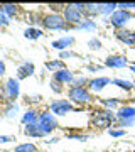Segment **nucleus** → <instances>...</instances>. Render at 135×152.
<instances>
[{
  "instance_id": "nucleus-1",
  "label": "nucleus",
  "mask_w": 135,
  "mask_h": 152,
  "mask_svg": "<svg viewBox=\"0 0 135 152\" xmlns=\"http://www.w3.org/2000/svg\"><path fill=\"white\" fill-rule=\"evenodd\" d=\"M115 122H117V115L112 110H107L103 107L93 110L91 115H90V127L96 129V130H105V129L110 130Z\"/></svg>"
},
{
  "instance_id": "nucleus-2",
  "label": "nucleus",
  "mask_w": 135,
  "mask_h": 152,
  "mask_svg": "<svg viewBox=\"0 0 135 152\" xmlns=\"http://www.w3.org/2000/svg\"><path fill=\"white\" fill-rule=\"evenodd\" d=\"M68 98L71 103L78 105V107H86L93 102V93L86 86H71L68 90Z\"/></svg>"
},
{
  "instance_id": "nucleus-3",
  "label": "nucleus",
  "mask_w": 135,
  "mask_h": 152,
  "mask_svg": "<svg viewBox=\"0 0 135 152\" xmlns=\"http://www.w3.org/2000/svg\"><path fill=\"white\" fill-rule=\"evenodd\" d=\"M46 31H69V26L66 24L63 14H44L42 15V24H41Z\"/></svg>"
},
{
  "instance_id": "nucleus-4",
  "label": "nucleus",
  "mask_w": 135,
  "mask_h": 152,
  "mask_svg": "<svg viewBox=\"0 0 135 152\" xmlns=\"http://www.w3.org/2000/svg\"><path fill=\"white\" fill-rule=\"evenodd\" d=\"M39 127H41V130L47 135V134H53L58 127H59V124H58V117L51 112V110H44V112H41L39 113V120H37Z\"/></svg>"
},
{
  "instance_id": "nucleus-5",
  "label": "nucleus",
  "mask_w": 135,
  "mask_h": 152,
  "mask_svg": "<svg viewBox=\"0 0 135 152\" xmlns=\"http://www.w3.org/2000/svg\"><path fill=\"white\" fill-rule=\"evenodd\" d=\"M63 17H64L66 24L69 26V29H76L81 22L85 20V15L76 9L74 4H68V5L64 7V10H63Z\"/></svg>"
},
{
  "instance_id": "nucleus-6",
  "label": "nucleus",
  "mask_w": 135,
  "mask_h": 152,
  "mask_svg": "<svg viewBox=\"0 0 135 152\" xmlns=\"http://www.w3.org/2000/svg\"><path fill=\"white\" fill-rule=\"evenodd\" d=\"M49 110H51L56 117H66L69 112L74 110V107H73V103L68 102V100H54V102H51V105H49Z\"/></svg>"
},
{
  "instance_id": "nucleus-7",
  "label": "nucleus",
  "mask_w": 135,
  "mask_h": 152,
  "mask_svg": "<svg viewBox=\"0 0 135 152\" xmlns=\"http://www.w3.org/2000/svg\"><path fill=\"white\" fill-rule=\"evenodd\" d=\"M4 90H5V95L9 98V103H14L20 95V83H19L17 78H7Z\"/></svg>"
},
{
  "instance_id": "nucleus-8",
  "label": "nucleus",
  "mask_w": 135,
  "mask_h": 152,
  "mask_svg": "<svg viewBox=\"0 0 135 152\" xmlns=\"http://www.w3.org/2000/svg\"><path fill=\"white\" fill-rule=\"evenodd\" d=\"M132 17H134L132 12L117 9V12H115L113 15H110V24L115 27V31H117V29H123V26L130 20V19H132Z\"/></svg>"
},
{
  "instance_id": "nucleus-9",
  "label": "nucleus",
  "mask_w": 135,
  "mask_h": 152,
  "mask_svg": "<svg viewBox=\"0 0 135 152\" xmlns=\"http://www.w3.org/2000/svg\"><path fill=\"white\" fill-rule=\"evenodd\" d=\"M115 39L120 41L125 46H130V48H135V31H130V29H117L115 31Z\"/></svg>"
},
{
  "instance_id": "nucleus-10",
  "label": "nucleus",
  "mask_w": 135,
  "mask_h": 152,
  "mask_svg": "<svg viewBox=\"0 0 135 152\" xmlns=\"http://www.w3.org/2000/svg\"><path fill=\"white\" fill-rule=\"evenodd\" d=\"M105 66H107V68H113V69L127 68V66H128V59H127L123 54H112L105 59Z\"/></svg>"
},
{
  "instance_id": "nucleus-11",
  "label": "nucleus",
  "mask_w": 135,
  "mask_h": 152,
  "mask_svg": "<svg viewBox=\"0 0 135 152\" xmlns=\"http://www.w3.org/2000/svg\"><path fill=\"white\" fill-rule=\"evenodd\" d=\"M110 83H112V80H110V78H107V76L91 78V80H90V83H88V90H90L91 93H100L103 88H107Z\"/></svg>"
},
{
  "instance_id": "nucleus-12",
  "label": "nucleus",
  "mask_w": 135,
  "mask_h": 152,
  "mask_svg": "<svg viewBox=\"0 0 135 152\" xmlns=\"http://www.w3.org/2000/svg\"><path fill=\"white\" fill-rule=\"evenodd\" d=\"M74 73L71 69H68V68H64V69H59L56 71V73H53V80H56V81L63 83V85H73V81H74Z\"/></svg>"
},
{
  "instance_id": "nucleus-13",
  "label": "nucleus",
  "mask_w": 135,
  "mask_h": 152,
  "mask_svg": "<svg viewBox=\"0 0 135 152\" xmlns=\"http://www.w3.org/2000/svg\"><path fill=\"white\" fill-rule=\"evenodd\" d=\"M34 73H36L34 63L26 61V63H22V64L17 68V80H19V81H20V80H26V78H29V76H32Z\"/></svg>"
},
{
  "instance_id": "nucleus-14",
  "label": "nucleus",
  "mask_w": 135,
  "mask_h": 152,
  "mask_svg": "<svg viewBox=\"0 0 135 152\" xmlns=\"http://www.w3.org/2000/svg\"><path fill=\"white\" fill-rule=\"evenodd\" d=\"M73 44H74V37H73V36H64V37L53 41V48L63 53V51H68Z\"/></svg>"
},
{
  "instance_id": "nucleus-15",
  "label": "nucleus",
  "mask_w": 135,
  "mask_h": 152,
  "mask_svg": "<svg viewBox=\"0 0 135 152\" xmlns=\"http://www.w3.org/2000/svg\"><path fill=\"white\" fill-rule=\"evenodd\" d=\"M117 122L118 120H128V118H135V107H130V105H125V107H120L117 110Z\"/></svg>"
},
{
  "instance_id": "nucleus-16",
  "label": "nucleus",
  "mask_w": 135,
  "mask_h": 152,
  "mask_svg": "<svg viewBox=\"0 0 135 152\" xmlns=\"http://www.w3.org/2000/svg\"><path fill=\"white\" fill-rule=\"evenodd\" d=\"M24 134H26L27 137H32V139H42V137H46V134L41 130L39 124L26 125V127H24Z\"/></svg>"
},
{
  "instance_id": "nucleus-17",
  "label": "nucleus",
  "mask_w": 135,
  "mask_h": 152,
  "mask_svg": "<svg viewBox=\"0 0 135 152\" xmlns=\"http://www.w3.org/2000/svg\"><path fill=\"white\" fill-rule=\"evenodd\" d=\"M100 14H101V4H85V10H83L85 19H93Z\"/></svg>"
},
{
  "instance_id": "nucleus-18",
  "label": "nucleus",
  "mask_w": 135,
  "mask_h": 152,
  "mask_svg": "<svg viewBox=\"0 0 135 152\" xmlns=\"http://www.w3.org/2000/svg\"><path fill=\"white\" fill-rule=\"evenodd\" d=\"M39 113H41V112H37L36 108H29V110L26 112V113L22 115L20 122L24 124V127H26V125H31V124H37Z\"/></svg>"
},
{
  "instance_id": "nucleus-19",
  "label": "nucleus",
  "mask_w": 135,
  "mask_h": 152,
  "mask_svg": "<svg viewBox=\"0 0 135 152\" xmlns=\"http://www.w3.org/2000/svg\"><path fill=\"white\" fill-rule=\"evenodd\" d=\"M0 12H4L7 17H15L20 12V5H17V4H0Z\"/></svg>"
},
{
  "instance_id": "nucleus-20",
  "label": "nucleus",
  "mask_w": 135,
  "mask_h": 152,
  "mask_svg": "<svg viewBox=\"0 0 135 152\" xmlns=\"http://www.w3.org/2000/svg\"><path fill=\"white\" fill-rule=\"evenodd\" d=\"M42 29H39V27H27L26 31H24V37L26 39H31V41H36V39H39L41 36H42Z\"/></svg>"
},
{
  "instance_id": "nucleus-21",
  "label": "nucleus",
  "mask_w": 135,
  "mask_h": 152,
  "mask_svg": "<svg viewBox=\"0 0 135 152\" xmlns=\"http://www.w3.org/2000/svg\"><path fill=\"white\" fill-rule=\"evenodd\" d=\"M100 103H101L103 108H107V110H112V108H117L120 105V98H103V100H98Z\"/></svg>"
},
{
  "instance_id": "nucleus-22",
  "label": "nucleus",
  "mask_w": 135,
  "mask_h": 152,
  "mask_svg": "<svg viewBox=\"0 0 135 152\" xmlns=\"http://www.w3.org/2000/svg\"><path fill=\"white\" fill-rule=\"evenodd\" d=\"M112 83L117 85L118 88H122L123 91H132V90H135V85L132 81H127V80H120V78H117V80H112Z\"/></svg>"
},
{
  "instance_id": "nucleus-23",
  "label": "nucleus",
  "mask_w": 135,
  "mask_h": 152,
  "mask_svg": "<svg viewBox=\"0 0 135 152\" xmlns=\"http://www.w3.org/2000/svg\"><path fill=\"white\" fill-rule=\"evenodd\" d=\"M27 22L32 24V27H37L39 24H42V15H41V12H27Z\"/></svg>"
},
{
  "instance_id": "nucleus-24",
  "label": "nucleus",
  "mask_w": 135,
  "mask_h": 152,
  "mask_svg": "<svg viewBox=\"0 0 135 152\" xmlns=\"http://www.w3.org/2000/svg\"><path fill=\"white\" fill-rule=\"evenodd\" d=\"M46 68L51 69L53 73H56V71H59V69H64L66 66H64V61L63 59H53V61H47L46 63Z\"/></svg>"
},
{
  "instance_id": "nucleus-25",
  "label": "nucleus",
  "mask_w": 135,
  "mask_h": 152,
  "mask_svg": "<svg viewBox=\"0 0 135 152\" xmlns=\"http://www.w3.org/2000/svg\"><path fill=\"white\" fill-rule=\"evenodd\" d=\"M14 152H37V147L32 142H24V144H19L14 149Z\"/></svg>"
},
{
  "instance_id": "nucleus-26",
  "label": "nucleus",
  "mask_w": 135,
  "mask_h": 152,
  "mask_svg": "<svg viewBox=\"0 0 135 152\" xmlns=\"http://www.w3.org/2000/svg\"><path fill=\"white\" fill-rule=\"evenodd\" d=\"M76 29H81V31H95L96 29V22L93 20V19H85Z\"/></svg>"
},
{
  "instance_id": "nucleus-27",
  "label": "nucleus",
  "mask_w": 135,
  "mask_h": 152,
  "mask_svg": "<svg viewBox=\"0 0 135 152\" xmlns=\"http://www.w3.org/2000/svg\"><path fill=\"white\" fill-rule=\"evenodd\" d=\"M118 9V4H101V14L103 15H113Z\"/></svg>"
},
{
  "instance_id": "nucleus-28",
  "label": "nucleus",
  "mask_w": 135,
  "mask_h": 152,
  "mask_svg": "<svg viewBox=\"0 0 135 152\" xmlns=\"http://www.w3.org/2000/svg\"><path fill=\"white\" fill-rule=\"evenodd\" d=\"M17 112H19V105L17 103H10V105H7V108H4V115L7 118H14L17 115Z\"/></svg>"
},
{
  "instance_id": "nucleus-29",
  "label": "nucleus",
  "mask_w": 135,
  "mask_h": 152,
  "mask_svg": "<svg viewBox=\"0 0 135 152\" xmlns=\"http://www.w3.org/2000/svg\"><path fill=\"white\" fill-rule=\"evenodd\" d=\"M49 86H51V90H53L54 93H63V91H64V85L59 83V81H56V80H51Z\"/></svg>"
},
{
  "instance_id": "nucleus-30",
  "label": "nucleus",
  "mask_w": 135,
  "mask_h": 152,
  "mask_svg": "<svg viewBox=\"0 0 135 152\" xmlns=\"http://www.w3.org/2000/svg\"><path fill=\"white\" fill-rule=\"evenodd\" d=\"M66 137H68L69 140H80V142H86L88 140L86 134H66Z\"/></svg>"
},
{
  "instance_id": "nucleus-31",
  "label": "nucleus",
  "mask_w": 135,
  "mask_h": 152,
  "mask_svg": "<svg viewBox=\"0 0 135 152\" xmlns=\"http://www.w3.org/2000/svg\"><path fill=\"white\" fill-rule=\"evenodd\" d=\"M118 9L120 10H127V12H132V14H134L135 12V4L134 2H122V4H118Z\"/></svg>"
},
{
  "instance_id": "nucleus-32",
  "label": "nucleus",
  "mask_w": 135,
  "mask_h": 152,
  "mask_svg": "<svg viewBox=\"0 0 135 152\" xmlns=\"http://www.w3.org/2000/svg\"><path fill=\"white\" fill-rule=\"evenodd\" d=\"M108 134L112 137H123L125 134H127V130H125V129H120V127H112V129L108 130Z\"/></svg>"
},
{
  "instance_id": "nucleus-33",
  "label": "nucleus",
  "mask_w": 135,
  "mask_h": 152,
  "mask_svg": "<svg viewBox=\"0 0 135 152\" xmlns=\"http://www.w3.org/2000/svg\"><path fill=\"white\" fill-rule=\"evenodd\" d=\"M88 83H90V78H85V76H80V78H74V81L71 86H86L88 88Z\"/></svg>"
},
{
  "instance_id": "nucleus-34",
  "label": "nucleus",
  "mask_w": 135,
  "mask_h": 152,
  "mask_svg": "<svg viewBox=\"0 0 135 152\" xmlns=\"http://www.w3.org/2000/svg\"><path fill=\"white\" fill-rule=\"evenodd\" d=\"M88 48L91 49V51H98V49H101V41L96 37H93L88 41Z\"/></svg>"
},
{
  "instance_id": "nucleus-35",
  "label": "nucleus",
  "mask_w": 135,
  "mask_h": 152,
  "mask_svg": "<svg viewBox=\"0 0 135 152\" xmlns=\"http://www.w3.org/2000/svg\"><path fill=\"white\" fill-rule=\"evenodd\" d=\"M120 129H127V127H134L135 125V118H128V120H118L117 122Z\"/></svg>"
},
{
  "instance_id": "nucleus-36",
  "label": "nucleus",
  "mask_w": 135,
  "mask_h": 152,
  "mask_svg": "<svg viewBox=\"0 0 135 152\" xmlns=\"http://www.w3.org/2000/svg\"><path fill=\"white\" fill-rule=\"evenodd\" d=\"M71 58H78V54H76V53H73V51H69V49H68V51H63V53H61L59 54V59H71Z\"/></svg>"
},
{
  "instance_id": "nucleus-37",
  "label": "nucleus",
  "mask_w": 135,
  "mask_h": 152,
  "mask_svg": "<svg viewBox=\"0 0 135 152\" xmlns=\"http://www.w3.org/2000/svg\"><path fill=\"white\" fill-rule=\"evenodd\" d=\"M10 24V17H7L4 12H0V27H7Z\"/></svg>"
},
{
  "instance_id": "nucleus-38",
  "label": "nucleus",
  "mask_w": 135,
  "mask_h": 152,
  "mask_svg": "<svg viewBox=\"0 0 135 152\" xmlns=\"http://www.w3.org/2000/svg\"><path fill=\"white\" fill-rule=\"evenodd\" d=\"M7 142H14V137H10V135H0V144H7Z\"/></svg>"
},
{
  "instance_id": "nucleus-39",
  "label": "nucleus",
  "mask_w": 135,
  "mask_h": 152,
  "mask_svg": "<svg viewBox=\"0 0 135 152\" xmlns=\"http://www.w3.org/2000/svg\"><path fill=\"white\" fill-rule=\"evenodd\" d=\"M5 73H7V66H5V63L0 59V78L2 76H5Z\"/></svg>"
},
{
  "instance_id": "nucleus-40",
  "label": "nucleus",
  "mask_w": 135,
  "mask_h": 152,
  "mask_svg": "<svg viewBox=\"0 0 135 152\" xmlns=\"http://www.w3.org/2000/svg\"><path fill=\"white\" fill-rule=\"evenodd\" d=\"M101 69V66H96V64H88V71H91V73H95V71H100Z\"/></svg>"
},
{
  "instance_id": "nucleus-41",
  "label": "nucleus",
  "mask_w": 135,
  "mask_h": 152,
  "mask_svg": "<svg viewBox=\"0 0 135 152\" xmlns=\"http://www.w3.org/2000/svg\"><path fill=\"white\" fill-rule=\"evenodd\" d=\"M56 142H59V139H58V137H54V139H49L47 144H56Z\"/></svg>"
},
{
  "instance_id": "nucleus-42",
  "label": "nucleus",
  "mask_w": 135,
  "mask_h": 152,
  "mask_svg": "<svg viewBox=\"0 0 135 152\" xmlns=\"http://www.w3.org/2000/svg\"><path fill=\"white\" fill-rule=\"evenodd\" d=\"M130 69H132V73L135 75V63H134V64H130Z\"/></svg>"
},
{
  "instance_id": "nucleus-43",
  "label": "nucleus",
  "mask_w": 135,
  "mask_h": 152,
  "mask_svg": "<svg viewBox=\"0 0 135 152\" xmlns=\"http://www.w3.org/2000/svg\"><path fill=\"white\" fill-rule=\"evenodd\" d=\"M0 115H4V108H2V105H0Z\"/></svg>"
},
{
  "instance_id": "nucleus-44",
  "label": "nucleus",
  "mask_w": 135,
  "mask_h": 152,
  "mask_svg": "<svg viewBox=\"0 0 135 152\" xmlns=\"http://www.w3.org/2000/svg\"><path fill=\"white\" fill-rule=\"evenodd\" d=\"M134 102H135V93H134Z\"/></svg>"
},
{
  "instance_id": "nucleus-45",
  "label": "nucleus",
  "mask_w": 135,
  "mask_h": 152,
  "mask_svg": "<svg viewBox=\"0 0 135 152\" xmlns=\"http://www.w3.org/2000/svg\"><path fill=\"white\" fill-rule=\"evenodd\" d=\"M0 88H2V85H0Z\"/></svg>"
}]
</instances>
